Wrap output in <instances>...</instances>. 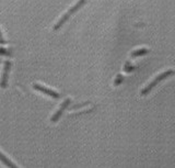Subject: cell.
Here are the masks:
<instances>
[{"label": "cell", "instance_id": "obj_5", "mask_svg": "<svg viewBox=\"0 0 175 168\" xmlns=\"http://www.w3.org/2000/svg\"><path fill=\"white\" fill-rule=\"evenodd\" d=\"M70 18V14L69 13H66L65 15H63V17H61V19L59 20L58 22H57L56 24H55V26H54V30H58V29H60L61 26L64 25V24H65V22H67L68 21V19H69Z\"/></svg>", "mask_w": 175, "mask_h": 168}, {"label": "cell", "instance_id": "obj_7", "mask_svg": "<svg viewBox=\"0 0 175 168\" xmlns=\"http://www.w3.org/2000/svg\"><path fill=\"white\" fill-rule=\"evenodd\" d=\"M0 160H1V162L3 163L6 166H8V167H11V168H15V167H17L12 162H11V160H9V158H7L6 156H4L3 154L1 153V152H0Z\"/></svg>", "mask_w": 175, "mask_h": 168}, {"label": "cell", "instance_id": "obj_3", "mask_svg": "<svg viewBox=\"0 0 175 168\" xmlns=\"http://www.w3.org/2000/svg\"><path fill=\"white\" fill-rule=\"evenodd\" d=\"M33 88L41 91V92L45 93V95H48V96H50V97L55 98V99H58V98L60 97L58 92H56V91L52 90V89H49V88H46V87H44V86H41V85H39V84L33 85Z\"/></svg>", "mask_w": 175, "mask_h": 168}, {"label": "cell", "instance_id": "obj_11", "mask_svg": "<svg viewBox=\"0 0 175 168\" xmlns=\"http://www.w3.org/2000/svg\"><path fill=\"white\" fill-rule=\"evenodd\" d=\"M0 44H6V41H4L3 37H2L1 31H0Z\"/></svg>", "mask_w": 175, "mask_h": 168}, {"label": "cell", "instance_id": "obj_1", "mask_svg": "<svg viewBox=\"0 0 175 168\" xmlns=\"http://www.w3.org/2000/svg\"><path fill=\"white\" fill-rule=\"evenodd\" d=\"M173 74H174V70H173V69H170V70H167V71H164V73L160 74L159 76H157V77L154 78V79L152 80V81L150 82V84L148 85V86L146 87V88L142 89V91H141V95H142V96L148 95V93H149L150 91H151L152 89H153L154 87H156L157 85L159 84V82H161L163 79H167V78L169 77V76H172Z\"/></svg>", "mask_w": 175, "mask_h": 168}, {"label": "cell", "instance_id": "obj_2", "mask_svg": "<svg viewBox=\"0 0 175 168\" xmlns=\"http://www.w3.org/2000/svg\"><path fill=\"white\" fill-rule=\"evenodd\" d=\"M10 67H11V62L6 60V62H4V67H3V74H2L1 81H0V87H1V88H6L7 85H8V77H9Z\"/></svg>", "mask_w": 175, "mask_h": 168}, {"label": "cell", "instance_id": "obj_9", "mask_svg": "<svg viewBox=\"0 0 175 168\" xmlns=\"http://www.w3.org/2000/svg\"><path fill=\"white\" fill-rule=\"evenodd\" d=\"M0 55H4V56H10L11 55V52L8 50H4V48H0Z\"/></svg>", "mask_w": 175, "mask_h": 168}, {"label": "cell", "instance_id": "obj_10", "mask_svg": "<svg viewBox=\"0 0 175 168\" xmlns=\"http://www.w3.org/2000/svg\"><path fill=\"white\" fill-rule=\"evenodd\" d=\"M123 79H124V78H123V76H121V75H119L118 77H117V80H116V81H115V85H118L119 82H121Z\"/></svg>", "mask_w": 175, "mask_h": 168}, {"label": "cell", "instance_id": "obj_8", "mask_svg": "<svg viewBox=\"0 0 175 168\" xmlns=\"http://www.w3.org/2000/svg\"><path fill=\"white\" fill-rule=\"evenodd\" d=\"M147 53H148V50H146V48H140V50H137V51H135V52H132L131 57H138V56L146 55Z\"/></svg>", "mask_w": 175, "mask_h": 168}, {"label": "cell", "instance_id": "obj_4", "mask_svg": "<svg viewBox=\"0 0 175 168\" xmlns=\"http://www.w3.org/2000/svg\"><path fill=\"white\" fill-rule=\"evenodd\" d=\"M70 102H71V101H70V99H66L65 101L63 102V104H61V107L59 108V110L57 111L56 113H55L54 115L52 116V119H50V121H52L53 123H56L57 121L59 120V118H60L61 114L64 113V111H65L66 109H67L68 107L70 106Z\"/></svg>", "mask_w": 175, "mask_h": 168}, {"label": "cell", "instance_id": "obj_6", "mask_svg": "<svg viewBox=\"0 0 175 168\" xmlns=\"http://www.w3.org/2000/svg\"><path fill=\"white\" fill-rule=\"evenodd\" d=\"M85 1H87V0H79V1H78V2H77V3H76V4H75V6H74V7H72V8H71V9H70V10H69V11H68V13H69V14H70V15H71V14H72V13L77 12V11H78V10H79V9H80V8H81V7H82V6H85Z\"/></svg>", "mask_w": 175, "mask_h": 168}]
</instances>
